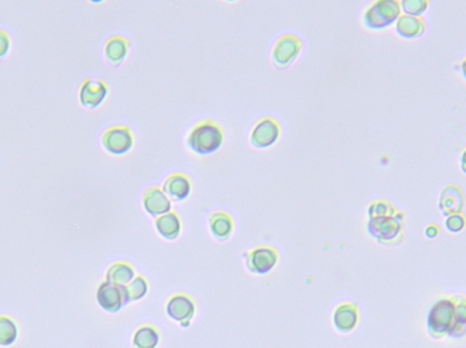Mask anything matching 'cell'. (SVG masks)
<instances>
[{
	"mask_svg": "<svg viewBox=\"0 0 466 348\" xmlns=\"http://www.w3.org/2000/svg\"><path fill=\"white\" fill-rule=\"evenodd\" d=\"M143 208L145 210L153 216L160 217L169 213L170 201L165 196L164 191L159 187H149L143 194Z\"/></svg>",
	"mask_w": 466,
	"mask_h": 348,
	"instance_id": "4fadbf2b",
	"label": "cell"
},
{
	"mask_svg": "<svg viewBox=\"0 0 466 348\" xmlns=\"http://www.w3.org/2000/svg\"><path fill=\"white\" fill-rule=\"evenodd\" d=\"M464 203H465L464 193L458 186H454V184L447 186L440 193L439 209L446 217L451 216V215L461 213V210L464 208Z\"/></svg>",
	"mask_w": 466,
	"mask_h": 348,
	"instance_id": "7c38bea8",
	"label": "cell"
},
{
	"mask_svg": "<svg viewBox=\"0 0 466 348\" xmlns=\"http://www.w3.org/2000/svg\"><path fill=\"white\" fill-rule=\"evenodd\" d=\"M136 279V272L129 263H113L107 272V282L119 287H127Z\"/></svg>",
	"mask_w": 466,
	"mask_h": 348,
	"instance_id": "d6986e66",
	"label": "cell"
},
{
	"mask_svg": "<svg viewBox=\"0 0 466 348\" xmlns=\"http://www.w3.org/2000/svg\"><path fill=\"white\" fill-rule=\"evenodd\" d=\"M130 41L122 36H113L105 44V59L112 67H117L127 57Z\"/></svg>",
	"mask_w": 466,
	"mask_h": 348,
	"instance_id": "2e32d148",
	"label": "cell"
},
{
	"mask_svg": "<svg viewBox=\"0 0 466 348\" xmlns=\"http://www.w3.org/2000/svg\"><path fill=\"white\" fill-rule=\"evenodd\" d=\"M279 137V126L272 117H265L256 123L251 133V145L255 147H269Z\"/></svg>",
	"mask_w": 466,
	"mask_h": 348,
	"instance_id": "ba28073f",
	"label": "cell"
},
{
	"mask_svg": "<svg viewBox=\"0 0 466 348\" xmlns=\"http://www.w3.org/2000/svg\"><path fill=\"white\" fill-rule=\"evenodd\" d=\"M461 71H463V75H464V78L466 80V59L461 63Z\"/></svg>",
	"mask_w": 466,
	"mask_h": 348,
	"instance_id": "4dcf8cb0",
	"label": "cell"
},
{
	"mask_svg": "<svg viewBox=\"0 0 466 348\" xmlns=\"http://www.w3.org/2000/svg\"><path fill=\"white\" fill-rule=\"evenodd\" d=\"M302 51V41L293 36V34H286L282 36L273 50V63L275 67L282 70L289 67L293 60L298 58V55Z\"/></svg>",
	"mask_w": 466,
	"mask_h": 348,
	"instance_id": "5b68a950",
	"label": "cell"
},
{
	"mask_svg": "<svg viewBox=\"0 0 466 348\" xmlns=\"http://www.w3.org/2000/svg\"><path fill=\"white\" fill-rule=\"evenodd\" d=\"M456 300V313L454 322L449 332L450 339H463L466 336V298L464 296H454Z\"/></svg>",
	"mask_w": 466,
	"mask_h": 348,
	"instance_id": "ffe728a7",
	"label": "cell"
},
{
	"mask_svg": "<svg viewBox=\"0 0 466 348\" xmlns=\"http://www.w3.org/2000/svg\"><path fill=\"white\" fill-rule=\"evenodd\" d=\"M18 336L15 322L6 316H0V346H11Z\"/></svg>",
	"mask_w": 466,
	"mask_h": 348,
	"instance_id": "603a6c76",
	"label": "cell"
},
{
	"mask_svg": "<svg viewBox=\"0 0 466 348\" xmlns=\"http://www.w3.org/2000/svg\"><path fill=\"white\" fill-rule=\"evenodd\" d=\"M278 261L277 252L272 247H258L247 254V268L256 275L269 273Z\"/></svg>",
	"mask_w": 466,
	"mask_h": 348,
	"instance_id": "9c48e42d",
	"label": "cell"
},
{
	"mask_svg": "<svg viewBox=\"0 0 466 348\" xmlns=\"http://www.w3.org/2000/svg\"><path fill=\"white\" fill-rule=\"evenodd\" d=\"M425 236L428 238V239H435L437 236L439 235V227L438 226H434V224H431V226H428L427 229H425Z\"/></svg>",
	"mask_w": 466,
	"mask_h": 348,
	"instance_id": "f1b7e54d",
	"label": "cell"
},
{
	"mask_svg": "<svg viewBox=\"0 0 466 348\" xmlns=\"http://www.w3.org/2000/svg\"><path fill=\"white\" fill-rule=\"evenodd\" d=\"M358 322V310L355 303H344L334 312V325L342 332L348 333L356 328Z\"/></svg>",
	"mask_w": 466,
	"mask_h": 348,
	"instance_id": "9a60e30c",
	"label": "cell"
},
{
	"mask_svg": "<svg viewBox=\"0 0 466 348\" xmlns=\"http://www.w3.org/2000/svg\"><path fill=\"white\" fill-rule=\"evenodd\" d=\"M166 313L170 319L180 322L184 328H187L194 317L195 305L191 298L179 293L169 299L166 305Z\"/></svg>",
	"mask_w": 466,
	"mask_h": 348,
	"instance_id": "30bf717a",
	"label": "cell"
},
{
	"mask_svg": "<svg viewBox=\"0 0 466 348\" xmlns=\"http://www.w3.org/2000/svg\"><path fill=\"white\" fill-rule=\"evenodd\" d=\"M147 290H149L147 282H146L142 276H137V277H136V279L126 287L127 296H129V300H130V302L142 299V298L147 293Z\"/></svg>",
	"mask_w": 466,
	"mask_h": 348,
	"instance_id": "d4e9b609",
	"label": "cell"
},
{
	"mask_svg": "<svg viewBox=\"0 0 466 348\" xmlns=\"http://www.w3.org/2000/svg\"><path fill=\"white\" fill-rule=\"evenodd\" d=\"M401 17V6L397 0H378L364 14V24L368 29L388 28Z\"/></svg>",
	"mask_w": 466,
	"mask_h": 348,
	"instance_id": "277c9868",
	"label": "cell"
},
{
	"mask_svg": "<svg viewBox=\"0 0 466 348\" xmlns=\"http://www.w3.org/2000/svg\"><path fill=\"white\" fill-rule=\"evenodd\" d=\"M461 170L464 174H466V150L461 156Z\"/></svg>",
	"mask_w": 466,
	"mask_h": 348,
	"instance_id": "f546056e",
	"label": "cell"
},
{
	"mask_svg": "<svg viewBox=\"0 0 466 348\" xmlns=\"http://www.w3.org/2000/svg\"><path fill=\"white\" fill-rule=\"evenodd\" d=\"M224 143V133L219 124L205 120L196 124L187 138V145L195 154L207 156L219 150Z\"/></svg>",
	"mask_w": 466,
	"mask_h": 348,
	"instance_id": "7a4b0ae2",
	"label": "cell"
},
{
	"mask_svg": "<svg viewBox=\"0 0 466 348\" xmlns=\"http://www.w3.org/2000/svg\"><path fill=\"white\" fill-rule=\"evenodd\" d=\"M444 226H446V230L449 232H453V233H457V232H461L466 226V219L465 216H463L461 213L458 215H451V216H447L446 220H444Z\"/></svg>",
	"mask_w": 466,
	"mask_h": 348,
	"instance_id": "4316f807",
	"label": "cell"
},
{
	"mask_svg": "<svg viewBox=\"0 0 466 348\" xmlns=\"http://www.w3.org/2000/svg\"><path fill=\"white\" fill-rule=\"evenodd\" d=\"M209 226H210V231L213 233V236L219 240H226L233 231L232 217L225 212L213 213L209 220Z\"/></svg>",
	"mask_w": 466,
	"mask_h": 348,
	"instance_id": "44dd1931",
	"label": "cell"
},
{
	"mask_svg": "<svg viewBox=\"0 0 466 348\" xmlns=\"http://www.w3.org/2000/svg\"><path fill=\"white\" fill-rule=\"evenodd\" d=\"M108 87L97 80L85 81L80 90V101L85 108L94 110L97 108L107 97Z\"/></svg>",
	"mask_w": 466,
	"mask_h": 348,
	"instance_id": "8fae6325",
	"label": "cell"
},
{
	"mask_svg": "<svg viewBox=\"0 0 466 348\" xmlns=\"http://www.w3.org/2000/svg\"><path fill=\"white\" fill-rule=\"evenodd\" d=\"M428 4L430 3L427 0H402L400 1L401 11H404L405 15L416 17V18H418L420 15H423L427 11Z\"/></svg>",
	"mask_w": 466,
	"mask_h": 348,
	"instance_id": "cb8c5ba5",
	"label": "cell"
},
{
	"mask_svg": "<svg viewBox=\"0 0 466 348\" xmlns=\"http://www.w3.org/2000/svg\"><path fill=\"white\" fill-rule=\"evenodd\" d=\"M10 45H11V41H10L8 34L4 30H0V60L8 54Z\"/></svg>",
	"mask_w": 466,
	"mask_h": 348,
	"instance_id": "83f0119b",
	"label": "cell"
},
{
	"mask_svg": "<svg viewBox=\"0 0 466 348\" xmlns=\"http://www.w3.org/2000/svg\"><path fill=\"white\" fill-rule=\"evenodd\" d=\"M159 343H160V335L153 326L139 328L133 340L134 348H156Z\"/></svg>",
	"mask_w": 466,
	"mask_h": 348,
	"instance_id": "7402d4cb",
	"label": "cell"
},
{
	"mask_svg": "<svg viewBox=\"0 0 466 348\" xmlns=\"http://www.w3.org/2000/svg\"><path fill=\"white\" fill-rule=\"evenodd\" d=\"M395 208L387 201H377V203H372L370 205L368 208V217L372 219V217H378V216H384V215H391V213H395Z\"/></svg>",
	"mask_w": 466,
	"mask_h": 348,
	"instance_id": "484cf974",
	"label": "cell"
},
{
	"mask_svg": "<svg viewBox=\"0 0 466 348\" xmlns=\"http://www.w3.org/2000/svg\"><path fill=\"white\" fill-rule=\"evenodd\" d=\"M404 222L405 216L400 212L372 217L367 223V231L377 242L394 246L404 239Z\"/></svg>",
	"mask_w": 466,
	"mask_h": 348,
	"instance_id": "6da1fadb",
	"label": "cell"
},
{
	"mask_svg": "<svg viewBox=\"0 0 466 348\" xmlns=\"http://www.w3.org/2000/svg\"><path fill=\"white\" fill-rule=\"evenodd\" d=\"M134 144V137L129 127L115 126L103 134V146L110 154H126Z\"/></svg>",
	"mask_w": 466,
	"mask_h": 348,
	"instance_id": "8992f818",
	"label": "cell"
},
{
	"mask_svg": "<svg viewBox=\"0 0 466 348\" xmlns=\"http://www.w3.org/2000/svg\"><path fill=\"white\" fill-rule=\"evenodd\" d=\"M154 224H156L157 231L160 232V235L168 240H175L182 232L180 217L173 212H169L166 215L157 217Z\"/></svg>",
	"mask_w": 466,
	"mask_h": 348,
	"instance_id": "ac0fdd59",
	"label": "cell"
},
{
	"mask_svg": "<svg viewBox=\"0 0 466 348\" xmlns=\"http://www.w3.org/2000/svg\"><path fill=\"white\" fill-rule=\"evenodd\" d=\"M97 302L104 310L110 313H117L130 300L126 287H119L105 282L97 290Z\"/></svg>",
	"mask_w": 466,
	"mask_h": 348,
	"instance_id": "52a82bcc",
	"label": "cell"
},
{
	"mask_svg": "<svg viewBox=\"0 0 466 348\" xmlns=\"http://www.w3.org/2000/svg\"><path fill=\"white\" fill-rule=\"evenodd\" d=\"M456 300L454 298H442L437 300L427 316V332L431 339H444L454 322Z\"/></svg>",
	"mask_w": 466,
	"mask_h": 348,
	"instance_id": "3957f363",
	"label": "cell"
},
{
	"mask_svg": "<svg viewBox=\"0 0 466 348\" xmlns=\"http://www.w3.org/2000/svg\"><path fill=\"white\" fill-rule=\"evenodd\" d=\"M163 191L172 201H183L191 193V182L186 175H170L164 182Z\"/></svg>",
	"mask_w": 466,
	"mask_h": 348,
	"instance_id": "5bb4252c",
	"label": "cell"
},
{
	"mask_svg": "<svg viewBox=\"0 0 466 348\" xmlns=\"http://www.w3.org/2000/svg\"><path fill=\"white\" fill-rule=\"evenodd\" d=\"M395 31L400 37H404V38H408V40L417 38V37L424 34L425 24L420 18L402 15L395 22Z\"/></svg>",
	"mask_w": 466,
	"mask_h": 348,
	"instance_id": "e0dca14e",
	"label": "cell"
}]
</instances>
